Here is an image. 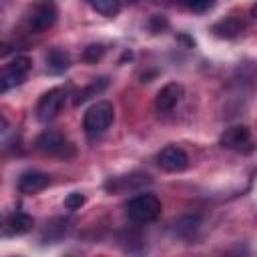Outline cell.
I'll list each match as a JSON object with an SVG mask.
<instances>
[{"label": "cell", "mask_w": 257, "mask_h": 257, "mask_svg": "<svg viewBox=\"0 0 257 257\" xmlns=\"http://www.w3.org/2000/svg\"><path fill=\"white\" fill-rule=\"evenodd\" d=\"M90 8L96 10L98 14L106 16V18H112V16L118 14L120 4H118L116 0H94V2H90Z\"/></svg>", "instance_id": "14"}, {"label": "cell", "mask_w": 257, "mask_h": 257, "mask_svg": "<svg viewBox=\"0 0 257 257\" xmlns=\"http://www.w3.org/2000/svg\"><path fill=\"white\" fill-rule=\"evenodd\" d=\"M66 94L68 92H66L64 86H56V88H50L48 92H44L40 96L38 104H36V116H38V120H42V122L52 120L62 110V106L66 102Z\"/></svg>", "instance_id": "5"}, {"label": "cell", "mask_w": 257, "mask_h": 257, "mask_svg": "<svg viewBox=\"0 0 257 257\" xmlns=\"http://www.w3.org/2000/svg\"><path fill=\"white\" fill-rule=\"evenodd\" d=\"M70 66V56L62 48H52L46 54V70L50 74H62Z\"/></svg>", "instance_id": "12"}, {"label": "cell", "mask_w": 257, "mask_h": 257, "mask_svg": "<svg viewBox=\"0 0 257 257\" xmlns=\"http://www.w3.org/2000/svg\"><path fill=\"white\" fill-rule=\"evenodd\" d=\"M84 201H86V197L82 195V193H70V195H66V199H64V207L66 209H70V211H76V209H80L82 205H84Z\"/></svg>", "instance_id": "15"}, {"label": "cell", "mask_w": 257, "mask_h": 257, "mask_svg": "<svg viewBox=\"0 0 257 257\" xmlns=\"http://www.w3.org/2000/svg\"><path fill=\"white\" fill-rule=\"evenodd\" d=\"M161 209H163L161 201L151 193L137 195L126 203V215L135 223H151V221L159 219Z\"/></svg>", "instance_id": "2"}, {"label": "cell", "mask_w": 257, "mask_h": 257, "mask_svg": "<svg viewBox=\"0 0 257 257\" xmlns=\"http://www.w3.org/2000/svg\"><path fill=\"white\" fill-rule=\"evenodd\" d=\"M223 257H247V249L241 247V245H237V247H231L229 251H225Z\"/></svg>", "instance_id": "19"}, {"label": "cell", "mask_w": 257, "mask_h": 257, "mask_svg": "<svg viewBox=\"0 0 257 257\" xmlns=\"http://www.w3.org/2000/svg\"><path fill=\"white\" fill-rule=\"evenodd\" d=\"M56 16H58V10L52 2H42L38 6H34V10L30 12L28 16V26L30 30L34 32H44L46 28H50L54 22H56Z\"/></svg>", "instance_id": "8"}, {"label": "cell", "mask_w": 257, "mask_h": 257, "mask_svg": "<svg viewBox=\"0 0 257 257\" xmlns=\"http://www.w3.org/2000/svg\"><path fill=\"white\" fill-rule=\"evenodd\" d=\"M114 118V108L108 100H100V102H94L86 112H84V118H82V126L86 131V135H100L104 133L110 122Z\"/></svg>", "instance_id": "3"}, {"label": "cell", "mask_w": 257, "mask_h": 257, "mask_svg": "<svg viewBox=\"0 0 257 257\" xmlns=\"http://www.w3.org/2000/svg\"><path fill=\"white\" fill-rule=\"evenodd\" d=\"M104 86H106V82H104L102 86H98L96 82H92V84H90L88 88H84L82 92H78V96H76V100H74V102H76V104H80V102H84L86 98H90V94H92V92H98V90H100V88H104Z\"/></svg>", "instance_id": "17"}, {"label": "cell", "mask_w": 257, "mask_h": 257, "mask_svg": "<svg viewBox=\"0 0 257 257\" xmlns=\"http://www.w3.org/2000/svg\"><path fill=\"white\" fill-rule=\"evenodd\" d=\"M32 68V60L28 56H16L12 62H8L0 72V90L6 92L12 86H18L26 80L28 72Z\"/></svg>", "instance_id": "4"}, {"label": "cell", "mask_w": 257, "mask_h": 257, "mask_svg": "<svg viewBox=\"0 0 257 257\" xmlns=\"http://www.w3.org/2000/svg\"><path fill=\"white\" fill-rule=\"evenodd\" d=\"M219 143H221L223 149L237 151V153H251L253 147H255L251 131L247 126H243V124H235V126L225 128V133L221 135Z\"/></svg>", "instance_id": "6"}, {"label": "cell", "mask_w": 257, "mask_h": 257, "mask_svg": "<svg viewBox=\"0 0 257 257\" xmlns=\"http://www.w3.org/2000/svg\"><path fill=\"white\" fill-rule=\"evenodd\" d=\"M104 54V46L102 44H90L84 48V60L86 62H96L100 60V56Z\"/></svg>", "instance_id": "16"}, {"label": "cell", "mask_w": 257, "mask_h": 257, "mask_svg": "<svg viewBox=\"0 0 257 257\" xmlns=\"http://www.w3.org/2000/svg\"><path fill=\"white\" fill-rule=\"evenodd\" d=\"M187 8L193 10V12H205V10L213 8V2H189Z\"/></svg>", "instance_id": "18"}, {"label": "cell", "mask_w": 257, "mask_h": 257, "mask_svg": "<svg viewBox=\"0 0 257 257\" xmlns=\"http://www.w3.org/2000/svg\"><path fill=\"white\" fill-rule=\"evenodd\" d=\"M243 26L245 24L237 16H227L225 20H221V22H217L213 26V32L217 36H221V38H233V36H237L243 30Z\"/></svg>", "instance_id": "13"}, {"label": "cell", "mask_w": 257, "mask_h": 257, "mask_svg": "<svg viewBox=\"0 0 257 257\" xmlns=\"http://www.w3.org/2000/svg\"><path fill=\"white\" fill-rule=\"evenodd\" d=\"M50 185V177L42 171H26L18 179V191L24 195H34L44 191Z\"/></svg>", "instance_id": "10"}, {"label": "cell", "mask_w": 257, "mask_h": 257, "mask_svg": "<svg viewBox=\"0 0 257 257\" xmlns=\"http://www.w3.org/2000/svg\"><path fill=\"white\" fill-rule=\"evenodd\" d=\"M157 165H159L163 171H167V173H181V171L187 169L189 157H187V153H185L181 147L169 145V147H165V149L157 155Z\"/></svg>", "instance_id": "7"}, {"label": "cell", "mask_w": 257, "mask_h": 257, "mask_svg": "<svg viewBox=\"0 0 257 257\" xmlns=\"http://www.w3.org/2000/svg\"><path fill=\"white\" fill-rule=\"evenodd\" d=\"M32 225H34V219L30 215H26L22 211H16V213L8 215L4 229H6L8 235H22V233H28L32 229Z\"/></svg>", "instance_id": "11"}, {"label": "cell", "mask_w": 257, "mask_h": 257, "mask_svg": "<svg viewBox=\"0 0 257 257\" xmlns=\"http://www.w3.org/2000/svg\"><path fill=\"white\" fill-rule=\"evenodd\" d=\"M36 149L48 157H58V159H70L76 155L74 145L58 131L46 128L36 137Z\"/></svg>", "instance_id": "1"}, {"label": "cell", "mask_w": 257, "mask_h": 257, "mask_svg": "<svg viewBox=\"0 0 257 257\" xmlns=\"http://www.w3.org/2000/svg\"><path fill=\"white\" fill-rule=\"evenodd\" d=\"M251 16H255V18H257V2L251 6Z\"/></svg>", "instance_id": "20"}, {"label": "cell", "mask_w": 257, "mask_h": 257, "mask_svg": "<svg viewBox=\"0 0 257 257\" xmlns=\"http://www.w3.org/2000/svg\"><path fill=\"white\" fill-rule=\"evenodd\" d=\"M183 84H179V82H169V84H165L159 92H157V96H155V108L159 110V112H171L179 102H181V98H183Z\"/></svg>", "instance_id": "9"}]
</instances>
